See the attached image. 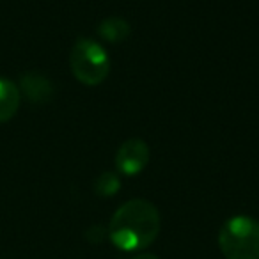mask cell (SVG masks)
I'll use <instances>...</instances> for the list:
<instances>
[{"instance_id":"obj_1","label":"cell","mask_w":259,"mask_h":259,"mask_svg":"<svg viewBox=\"0 0 259 259\" xmlns=\"http://www.w3.org/2000/svg\"><path fill=\"white\" fill-rule=\"evenodd\" d=\"M162 229L160 211L146 199H132L115 209L107 234L122 252H139L153 243Z\"/></svg>"},{"instance_id":"obj_2","label":"cell","mask_w":259,"mask_h":259,"mask_svg":"<svg viewBox=\"0 0 259 259\" xmlns=\"http://www.w3.org/2000/svg\"><path fill=\"white\" fill-rule=\"evenodd\" d=\"M219 247L226 259H259V220L247 215L227 219L220 227Z\"/></svg>"},{"instance_id":"obj_3","label":"cell","mask_w":259,"mask_h":259,"mask_svg":"<svg viewBox=\"0 0 259 259\" xmlns=\"http://www.w3.org/2000/svg\"><path fill=\"white\" fill-rule=\"evenodd\" d=\"M71 73L80 83L96 87L105 82L110 73V59L98 41L82 37L71 48L69 54Z\"/></svg>"},{"instance_id":"obj_4","label":"cell","mask_w":259,"mask_h":259,"mask_svg":"<svg viewBox=\"0 0 259 259\" xmlns=\"http://www.w3.org/2000/svg\"><path fill=\"white\" fill-rule=\"evenodd\" d=\"M149 163V146L142 139H128L117 149L115 169L124 176H137Z\"/></svg>"},{"instance_id":"obj_5","label":"cell","mask_w":259,"mask_h":259,"mask_svg":"<svg viewBox=\"0 0 259 259\" xmlns=\"http://www.w3.org/2000/svg\"><path fill=\"white\" fill-rule=\"evenodd\" d=\"M20 108V89L8 78H0V122H8Z\"/></svg>"},{"instance_id":"obj_6","label":"cell","mask_w":259,"mask_h":259,"mask_svg":"<svg viewBox=\"0 0 259 259\" xmlns=\"http://www.w3.org/2000/svg\"><path fill=\"white\" fill-rule=\"evenodd\" d=\"M130 34H132L130 23L124 18H119V16H110V18L103 20L98 25V36H100V39L112 45L126 41Z\"/></svg>"},{"instance_id":"obj_7","label":"cell","mask_w":259,"mask_h":259,"mask_svg":"<svg viewBox=\"0 0 259 259\" xmlns=\"http://www.w3.org/2000/svg\"><path fill=\"white\" fill-rule=\"evenodd\" d=\"M22 89H23V93L27 94V98H29L30 101H36V103L50 100L52 94H54V87H52V83L48 82L45 76L37 75V73L23 75Z\"/></svg>"},{"instance_id":"obj_8","label":"cell","mask_w":259,"mask_h":259,"mask_svg":"<svg viewBox=\"0 0 259 259\" xmlns=\"http://www.w3.org/2000/svg\"><path fill=\"white\" fill-rule=\"evenodd\" d=\"M121 188V180L115 172H101L100 176L94 181V192H96L100 197H112L115 195Z\"/></svg>"},{"instance_id":"obj_9","label":"cell","mask_w":259,"mask_h":259,"mask_svg":"<svg viewBox=\"0 0 259 259\" xmlns=\"http://www.w3.org/2000/svg\"><path fill=\"white\" fill-rule=\"evenodd\" d=\"M85 236L91 243H101V240L107 236V229L103 226H91V229H87Z\"/></svg>"},{"instance_id":"obj_10","label":"cell","mask_w":259,"mask_h":259,"mask_svg":"<svg viewBox=\"0 0 259 259\" xmlns=\"http://www.w3.org/2000/svg\"><path fill=\"white\" fill-rule=\"evenodd\" d=\"M132 259H160V257H158V255H155V254H148V252H144V254L134 255Z\"/></svg>"}]
</instances>
